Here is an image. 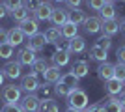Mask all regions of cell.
Here are the masks:
<instances>
[{
	"label": "cell",
	"mask_w": 125,
	"mask_h": 112,
	"mask_svg": "<svg viewBox=\"0 0 125 112\" xmlns=\"http://www.w3.org/2000/svg\"><path fill=\"white\" fill-rule=\"evenodd\" d=\"M36 60L37 58H36V52H34V51H30L28 47L19 49V52H17V62L21 65H32Z\"/></svg>",
	"instance_id": "cell-10"
},
{
	"label": "cell",
	"mask_w": 125,
	"mask_h": 112,
	"mask_svg": "<svg viewBox=\"0 0 125 112\" xmlns=\"http://www.w3.org/2000/svg\"><path fill=\"white\" fill-rule=\"evenodd\" d=\"M54 93H56V95H60V97H67L69 93H71V88H69V86H65L63 84V82H54Z\"/></svg>",
	"instance_id": "cell-31"
},
{
	"label": "cell",
	"mask_w": 125,
	"mask_h": 112,
	"mask_svg": "<svg viewBox=\"0 0 125 112\" xmlns=\"http://www.w3.org/2000/svg\"><path fill=\"white\" fill-rule=\"evenodd\" d=\"M60 32H62V36L65 37V39H71V37L78 36V26H77V24H73L71 21H67L63 26H60Z\"/></svg>",
	"instance_id": "cell-25"
},
{
	"label": "cell",
	"mask_w": 125,
	"mask_h": 112,
	"mask_svg": "<svg viewBox=\"0 0 125 112\" xmlns=\"http://www.w3.org/2000/svg\"><path fill=\"white\" fill-rule=\"evenodd\" d=\"M0 112H22V108L19 103H10V105H4V108Z\"/></svg>",
	"instance_id": "cell-38"
},
{
	"label": "cell",
	"mask_w": 125,
	"mask_h": 112,
	"mask_svg": "<svg viewBox=\"0 0 125 112\" xmlns=\"http://www.w3.org/2000/svg\"><path fill=\"white\" fill-rule=\"evenodd\" d=\"M97 75H99L101 80H110L112 77H114V64H110V62H103V64H99V67H97Z\"/></svg>",
	"instance_id": "cell-13"
},
{
	"label": "cell",
	"mask_w": 125,
	"mask_h": 112,
	"mask_svg": "<svg viewBox=\"0 0 125 112\" xmlns=\"http://www.w3.org/2000/svg\"><path fill=\"white\" fill-rule=\"evenodd\" d=\"M54 2H58V4H60V2H65V0H54Z\"/></svg>",
	"instance_id": "cell-48"
},
{
	"label": "cell",
	"mask_w": 125,
	"mask_h": 112,
	"mask_svg": "<svg viewBox=\"0 0 125 112\" xmlns=\"http://www.w3.org/2000/svg\"><path fill=\"white\" fill-rule=\"evenodd\" d=\"M116 58H118V62L125 64V45H121V47L116 51Z\"/></svg>",
	"instance_id": "cell-39"
},
{
	"label": "cell",
	"mask_w": 125,
	"mask_h": 112,
	"mask_svg": "<svg viewBox=\"0 0 125 112\" xmlns=\"http://www.w3.org/2000/svg\"><path fill=\"white\" fill-rule=\"evenodd\" d=\"M120 103H121V107H123V110H125V92L120 93Z\"/></svg>",
	"instance_id": "cell-44"
},
{
	"label": "cell",
	"mask_w": 125,
	"mask_h": 112,
	"mask_svg": "<svg viewBox=\"0 0 125 112\" xmlns=\"http://www.w3.org/2000/svg\"><path fill=\"white\" fill-rule=\"evenodd\" d=\"M67 105H69L71 108H78V110H84V108L90 105L88 93H86L82 88H75V90L67 95Z\"/></svg>",
	"instance_id": "cell-1"
},
{
	"label": "cell",
	"mask_w": 125,
	"mask_h": 112,
	"mask_svg": "<svg viewBox=\"0 0 125 112\" xmlns=\"http://www.w3.org/2000/svg\"><path fill=\"white\" fill-rule=\"evenodd\" d=\"M2 71H4L6 79H11V80L22 77V65L19 64V62H8V64L2 67Z\"/></svg>",
	"instance_id": "cell-7"
},
{
	"label": "cell",
	"mask_w": 125,
	"mask_h": 112,
	"mask_svg": "<svg viewBox=\"0 0 125 112\" xmlns=\"http://www.w3.org/2000/svg\"><path fill=\"white\" fill-rule=\"evenodd\" d=\"M49 21L52 22V26H56V28L63 26V24L67 22V10H63V8H54Z\"/></svg>",
	"instance_id": "cell-9"
},
{
	"label": "cell",
	"mask_w": 125,
	"mask_h": 112,
	"mask_svg": "<svg viewBox=\"0 0 125 112\" xmlns=\"http://www.w3.org/2000/svg\"><path fill=\"white\" fill-rule=\"evenodd\" d=\"M4 6L8 8V11H15V10H19L21 6H24V2L22 0H4Z\"/></svg>",
	"instance_id": "cell-35"
},
{
	"label": "cell",
	"mask_w": 125,
	"mask_h": 112,
	"mask_svg": "<svg viewBox=\"0 0 125 112\" xmlns=\"http://www.w3.org/2000/svg\"><path fill=\"white\" fill-rule=\"evenodd\" d=\"M123 84L125 82H121V80L116 79V77L106 80V92H108V95H118V93H121V92H123Z\"/></svg>",
	"instance_id": "cell-20"
},
{
	"label": "cell",
	"mask_w": 125,
	"mask_h": 112,
	"mask_svg": "<svg viewBox=\"0 0 125 112\" xmlns=\"http://www.w3.org/2000/svg\"><path fill=\"white\" fill-rule=\"evenodd\" d=\"M110 2H112V0H110Z\"/></svg>",
	"instance_id": "cell-49"
},
{
	"label": "cell",
	"mask_w": 125,
	"mask_h": 112,
	"mask_svg": "<svg viewBox=\"0 0 125 112\" xmlns=\"http://www.w3.org/2000/svg\"><path fill=\"white\" fill-rule=\"evenodd\" d=\"M101 26H103L101 17H86V21H84V30H86L88 34L101 32Z\"/></svg>",
	"instance_id": "cell-12"
},
{
	"label": "cell",
	"mask_w": 125,
	"mask_h": 112,
	"mask_svg": "<svg viewBox=\"0 0 125 112\" xmlns=\"http://www.w3.org/2000/svg\"><path fill=\"white\" fill-rule=\"evenodd\" d=\"M95 45H97V47H101V49H104V51H110V49H112V37L103 34L101 37H97Z\"/></svg>",
	"instance_id": "cell-32"
},
{
	"label": "cell",
	"mask_w": 125,
	"mask_h": 112,
	"mask_svg": "<svg viewBox=\"0 0 125 112\" xmlns=\"http://www.w3.org/2000/svg\"><path fill=\"white\" fill-rule=\"evenodd\" d=\"M2 43H8V30H4V28H0V45Z\"/></svg>",
	"instance_id": "cell-42"
},
{
	"label": "cell",
	"mask_w": 125,
	"mask_h": 112,
	"mask_svg": "<svg viewBox=\"0 0 125 112\" xmlns=\"http://www.w3.org/2000/svg\"><path fill=\"white\" fill-rule=\"evenodd\" d=\"M90 71V65L88 62H84V60H78V62H75L73 65H71V73L77 77V79H84L86 75H88Z\"/></svg>",
	"instance_id": "cell-16"
},
{
	"label": "cell",
	"mask_w": 125,
	"mask_h": 112,
	"mask_svg": "<svg viewBox=\"0 0 125 112\" xmlns=\"http://www.w3.org/2000/svg\"><path fill=\"white\" fill-rule=\"evenodd\" d=\"M52 10H54V8L51 6V2H47V0H39L36 11H34V19H37V21H49Z\"/></svg>",
	"instance_id": "cell-5"
},
{
	"label": "cell",
	"mask_w": 125,
	"mask_h": 112,
	"mask_svg": "<svg viewBox=\"0 0 125 112\" xmlns=\"http://www.w3.org/2000/svg\"><path fill=\"white\" fill-rule=\"evenodd\" d=\"M11 17H13V21H17V22H21V21H24L26 17H30V11L26 10V6H21L19 10H15V11H11Z\"/></svg>",
	"instance_id": "cell-28"
},
{
	"label": "cell",
	"mask_w": 125,
	"mask_h": 112,
	"mask_svg": "<svg viewBox=\"0 0 125 112\" xmlns=\"http://www.w3.org/2000/svg\"><path fill=\"white\" fill-rule=\"evenodd\" d=\"M8 13H10V11H8V8H6L4 4H0V19H4Z\"/></svg>",
	"instance_id": "cell-43"
},
{
	"label": "cell",
	"mask_w": 125,
	"mask_h": 112,
	"mask_svg": "<svg viewBox=\"0 0 125 112\" xmlns=\"http://www.w3.org/2000/svg\"><path fill=\"white\" fill-rule=\"evenodd\" d=\"M21 86H15V84H10V86H4L2 92H0V99L4 105H10V103H19L21 101Z\"/></svg>",
	"instance_id": "cell-2"
},
{
	"label": "cell",
	"mask_w": 125,
	"mask_h": 112,
	"mask_svg": "<svg viewBox=\"0 0 125 112\" xmlns=\"http://www.w3.org/2000/svg\"><path fill=\"white\" fill-rule=\"evenodd\" d=\"M60 77H62V71H60L58 65H49L47 69L43 71V79H45V82H51V84L58 82Z\"/></svg>",
	"instance_id": "cell-14"
},
{
	"label": "cell",
	"mask_w": 125,
	"mask_h": 112,
	"mask_svg": "<svg viewBox=\"0 0 125 112\" xmlns=\"http://www.w3.org/2000/svg\"><path fill=\"white\" fill-rule=\"evenodd\" d=\"M45 45H47L45 34L37 32V34H34V36L28 37V45H26V47L30 49V51H34V52H39V51H43V49H45Z\"/></svg>",
	"instance_id": "cell-8"
},
{
	"label": "cell",
	"mask_w": 125,
	"mask_h": 112,
	"mask_svg": "<svg viewBox=\"0 0 125 112\" xmlns=\"http://www.w3.org/2000/svg\"><path fill=\"white\" fill-rule=\"evenodd\" d=\"M84 49H86V41H84V37L75 36V37L69 39V52H84Z\"/></svg>",
	"instance_id": "cell-23"
},
{
	"label": "cell",
	"mask_w": 125,
	"mask_h": 112,
	"mask_svg": "<svg viewBox=\"0 0 125 112\" xmlns=\"http://www.w3.org/2000/svg\"><path fill=\"white\" fill-rule=\"evenodd\" d=\"M19 28H21V32L24 34L26 37L34 36V34L39 32V24H37V19H34V17H26L24 21L19 22Z\"/></svg>",
	"instance_id": "cell-6"
},
{
	"label": "cell",
	"mask_w": 125,
	"mask_h": 112,
	"mask_svg": "<svg viewBox=\"0 0 125 112\" xmlns=\"http://www.w3.org/2000/svg\"><path fill=\"white\" fill-rule=\"evenodd\" d=\"M103 107H104V112H125L120 99H116L114 95H110L108 99H103Z\"/></svg>",
	"instance_id": "cell-17"
},
{
	"label": "cell",
	"mask_w": 125,
	"mask_h": 112,
	"mask_svg": "<svg viewBox=\"0 0 125 112\" xmlns=\"http://www.w3.org/2000/svg\"><path fill=\"white\" fill-rule=\"evenodd\" d=\"M114 77L120 79L121 82H125V64H121V62L114 64Z\"/></svg>",
	"instance_id": "cell-34"
},
{
	"label": "cell",
	"mask_w": 125,
	"mask_h": 112,
	"mask_svg": "<svg viewBox=\"0 0 125 112\" xmlns=\"http://www.w3.org/2000/svg\"><path fill=\"white\" fill-rule=\"evenodd\" d=\"M106 2H108V0H86L88 8H92V10H95V11H99Z\"/></svg>",
	"instance_id": "cell-37"
},
{
	"label": "cell",
	"mask_w": 125,
	"mask_h": 112,
	"mask_svg": "<svg viewBox=\"0 0 125 112\" xmlns=\"http://www.w3.org/2000/svg\"><path fill=\"white\" fill-rule=\"evenodd\" d=\"M90 58L95 60V62H99V64H103V62H106V58H108V51H104V49L97 47V45H94V47L90 49Z\"/></svg>",
	"instance_id": "cell-22"
},
{
	"label": "cell",
	"mask_w": 125,
	"mask_h": 112,
	"mask_svg": "<svg viewBox=\"0 0 125 112\" xmlns=\"http://www.w3.org/2000/svg\"><path fill=\"white\" fill-rule=\"evenodd\" d=\"M37 97L39 99H49V97H52V93H54V88H51V82H47V84H39V88H37Z\"/></svg>",
	"instance_id": "cell-27"
},
{
	"label": "cell",
	"mask_w": 125,
	"mask_h": 112,
	"mask_svg": "<svg viewBox=\"0 0 125 112\" xmlns=\"http://www.w3.org/2000/svg\"><path fill=\"white\" fill-rule=\"evenodd\" d=\"M58 37H62V32H60V28H56V26H51L47 32H45V39H47V43H54Z\"/></svg>",
	"instance_id": "cell-29"
},
{
	"label": "cell",
	"mask_w": 125,
	"mask_h": 112,
	"mask_svg": "<svg viewBox=\"0 0 125 112\" xmlns=\"http://www.w3.org/2000/svg\"><path fill=\"white\" fill-rule=\"evenodd\" d=\"M65 112H84V110H78V108H71V107H69Z\"/></svg>",
	"instance_id": "cell-47"
},
{
	"label": "cell",
	"mask_w": 125,
	"mask_h": 112,
	"mask_svg": "<svg viewBox=\"0 0 125 112\" xmlns=\"http://www.w3.org/2000/svg\"><path fill=\"white\" fill-rule=\"evenodd\" d=\"M69 54L67 51H54V54H52V65H58V67H63V65L69 64Z\"/></svg>",
	"instance_id": "cell-21"
},
{
	"label": "cell",
	"mask_w": 125,
	"mask_h": 112,
	"mask_svg": "<svg viewBox=\"0 0 125 112\" xmlns=\"http://www.w3.org/2000/svg\"><path fill=\"white\" fill-rule=\"evenodd\" d=\"M99 17H101V21H112V19H116V6L110 0L99 10Z\"/></svg>",
	"instance_id": "cell-18"
},
{
	"label": "cell",
	"mask_w": 125,
	"mask_h": 112,
	"mask_svg": "<svg viewBox=\"0 0 125 112\" xmlns=\"http://www.w3.org/2000/svg\"><path fill=\"white\" fill-rule=\"evenodd\" d=\"M101 32L104 36H116L120 32V21L118 19H112V21H103V26H101Z\"/></svg>",
	"instance_id": "cell-15"
},
{
	"label": "cell",
	"mask_w": 125,
	"mask_h": 112,
	"mask_svg": "<svg viewBox=\"0 0 125 112\" xmlns=\"http://www.w3.org/2000/svg\"><path fill=\"white\" fill-rule=\"evenodd\" d=\"M37 112H60V108H58L56 101H54L52 97H49V99H41V101H39Z\"/></svg>",
	"instance_id": "cell-24"
},
{
	"label": "cell",
	"mask_w": 125,
	"mask_h": 112,
	"mask_svg": "<svg viewBox=\"0 0 125 112\" xmlns=\"http://www.w3.org/2000/svg\"><path fill=\"white\" fill-rule=\"evenodd\" d=\"M37 88H39V80H37V75L30 73L21 77V90H24L26 93H36Z\"/></svg>",
	"instance_id": "cell-4"
},
{
	"label": "cell",
	"mask_w": 125,
	"mask_h": 112,
	"mask_svg": "<svg viewBox=\"0 0 125 112\" xmlns=\"http://www.w3.org/2000/svg\"><path fill=\"white\" fill-rule=\"evenodd\" d=\"M4 79H6V77H4V71H2V69H0V86H2V84H4Z\"/></svg>",
	"instance_id": "cell-45"
},
{
	"label": "cell",
	"mask_w": 125,
	"mask_h": 112,
	"mask_svg": "<svg viewBox=\"0 0 125 112\" xmlns=\"http://www.w3.org/2000/svg\"><path fill=\"white\" fill-rule=\"evenodd\" d=\"M39 101H41V99L37 97V93H26L24 97H21L19 105H21L22 112H37Z\"/></svg>",
	"instance_id": "cell-3"
},
{
	"label": "cell",
	"mask_w": 125,
	"mask_h": 112,
	"mask_svg": "<svg viewBox=\"0 0 125 112\" xmlns=\"http://www.w3.org/2000/svg\"><path fill=\"white\" fill-rule=\"evenodd\" d=\"M24 34L21 32V28L19 26H13L8 30V43H10L11 47H17V45H21L22 41H24Z\"/></svg>",
	"instance_id": "cell-11"
},
{
	"label": "cell",
	"mask_w": 125,
	"mask_h": 112,
	"mask_svg": "<svg viewBox=\"0 0 125 112\" xmlns=\"http://www.w3.org/2000/svg\"><path fill=\"white\" fill-rule=\"evenodd\" d=\"M67 21H71L73 24L80 26V24H84V21H86V13H84L80 8H73L71 11H67Z\"/></svg>",
	"instance_id": "cell-19"
},
{
	"label": "cell",
	"mask_w": 125,
	"mask_h": 112,
	"mask_svg": "<svg viewBox=\"0 0 125 112\" xmlns=\"http://www.w3.org/2000/svg\"><path fill=\"white\" fill-rule=\"evenodd\" d=\"M54 47H56V51H67L69 52V39H65V37H58L56 41H54Z\"/></svg>",
	"instance_id": "cell-36"
},
{
	"label": "cell",
	"mask_w": 125,
	"mask_h": 112,
	"mask_svg": "<svg viewBox=\"0 0 125 112\" xmlns=\"http://www.w3.org/2000/svg\"><path fill=\"white\" fill-rule=\"evenodd\" d=\"M65 4L73 10V8H80V4H82V0H65Z\"/></svg>",
	"instance_id": "cell-41"
},
{
	"label": "cell",
	"mask_w": 125,
	"mask_h": 112,
	"mask_svg": "<svg viewBox=\"0 0 125 112\" xmlns=\"http://www.w3.org/2000/svg\"><path fill=\"white\" fill-rule=\"evenodd\" d=\"M78 80H80V79H77V77L69 71V73H62V77H60L58 82H63V84L69 86L71 90H75V88H78Z\"/></svg>",
	"instance_id": "cell-26"
},
{
	"label": "cell",
	"mask_w": 125,
	"mask_h": 112,
	"mask_svg": "<svg viewBox=\"0 0 125 112\" xmlns=\"http://www.w3.org/2000/svg\"><path fill=\"white\" fill-rule=\"evenodd\" d=\"M120 30L125 34V21H120Z\"/></svg>",
	"instance_id": "cell-46"
},
{
	"label": "cell",
	"mask_w": 125,
	"mask_h": 112,
	"mask_svg": "<svg viewBox=\"0 0 125 112\" xmlns=\"http://www.w3.org/2000/svg\"><path fill=\"white\" fill-rule=\"evenodd\" d=\"M49 67V64H47V60L45 58H37L34 64H32V73L34 75H37V73H43V71Z\"/></svg>",
	"instance_id": "cell-30"
},
{
	"label": "cell",
	"mask_w": 125,
	"mask_h": 112,
	"mask_svg": "<svg viewBox=\"0 0 125 112\" xmlns=\"http://www.w3.org/2000/svg\"><path fill=\"white\" fill-rule=\"evenodd\" d=\"M11 56H13V47H11L10 43H2V45H0V58L10 60Z\"/></svg>",
	"instance_id": "cell-33"
},
{
	"label": "cell",
	"mask_w": 125,
	"mask_h": 112,
	"mask_svg": "<svg viewBox=\"0 0 125 112\" xmlns=\"http://www.w3.org/2000/svg\"><path fill=\"white\" fill-rule=\"evenodd\" d=\"M37 4H39V0H28V2H26V10L34 13V11H36V8H37Z\"/></svg>",
	"instance_id": "cell-40"
}]
</instances>
